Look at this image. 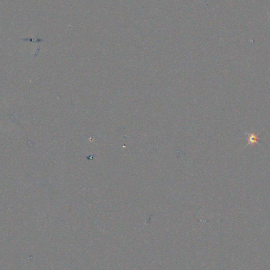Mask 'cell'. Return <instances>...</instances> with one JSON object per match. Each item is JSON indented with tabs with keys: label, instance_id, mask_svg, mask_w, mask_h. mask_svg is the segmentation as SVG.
Returning a JSON list of instances; mask_svg holds the SVG:
<instances>
[{
	"label": "cell",
	"instance_id": "1",
	"mask_svg": "<svg viewBox=\"0 0 270 270\" xmlns=\"http://www.w3.org/2000/svg\"><path fill=\"white\" fill-rule=\"evenodd\" d=\"M248 143L246 145V146L249 145H254V144H257L258 143V137H257V134L254 133H248Z\"/></svg>",
	"mask_w": 270,
	"mask_h": 270
}]
</instances>
